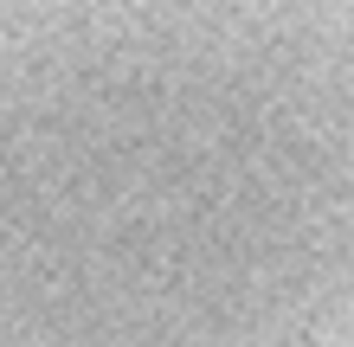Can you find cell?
<instances>
[{
    "mask_svg": "<svg viewBox=\"0 0 354 347\" xmlns=\"http://www.w3.org/2000/svg\"><path fill=\"white\" fill-rule=\"evenodd\" d=\"M0 0V347H354V58Z\"/></svg>",
    "mask_w": 354,
    "mask_h": 347,
    "instance_id": "1",
    "label": "cell"
}]
</instances>
